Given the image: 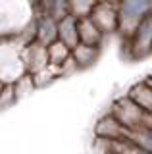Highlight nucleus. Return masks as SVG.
<instances>
[{
  "label": "nucleus",
  "instance_id": "f257e3e1",
  "mask_svg": "<svg viewBox=\"0 0 152 154\" xmlns=\"http://www.w3.org/2000/svg\"><path fill=\"white\" fill-rule=\"evenodd\" d=\"M33 89V79L29 75H23V77H20L17 79V83H16V87H14V96H23V94H27L29 91Z\"/></svg>",
  "mask_w": 152,
  "mask_h": 154
},
{
  "label": "nucleus",
  "instance_id": "f03ea898",
  "mask_svg": "<svg viewBox=\"0 0 152 154\" xmlns=\"http://www.w3.org/2000/svg\"><path fill=\"white\" fill-rule=\"evenodd\" d=\"M12 100H14V87H4V89L0 91V110L6 108Z\"/></svg>",
  "mask_w": 152,
  "mask_h": 154
},
{
  "label": "nucleus",
  "instance_id": "7ed1b4c3",
  "mask_svg": "<svg viewBox=\"0 0 152 154\" xmlns=\"http://www.w3.org/2000/svg\"><path fill=\"white\" fill-rule=\"evenodd\" d=\"M2 89H4V85H2V83H0V91H2Z\"/></svg>",
  "mask_w": 152,
  "mask_h": 154
}]
</instances>
